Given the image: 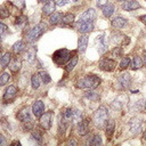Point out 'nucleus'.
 Listing matches in <instances>:
<instances>
[{
	"mask_svg": "<svg viewBox=\"0 0 146 146\" xmlns=\"http://www.w3.org/2000/svg\"><path fill=\"white\" fill-rule=\"evenodd\" d=\"M62 18H63V14H60V13H52L50 18H49V21H50L51 24H58L62 21Z\"/></svg>",
	"mask_w": 146,
	"mask_h": 146,
	"instance_id": "nucleus-24",
	"label": "nucleus"
},
{
	"mask_svg": "<svg viewBox=\"0 0 146 146\" xmlns=\"http://www.w3.org/2000/svg\"><path fill=\"white\" fill-rule=\"evenodd\" d=\"M107 3V0H97V6L98 7H103Z\"/></svg>",
	"mask_w": 146,
	"mask_h": 146,
	"instance_id": "nucleus-43",
	"label": "nucleus"
},
{
	"mask_svg": "<svg viewBox=\"0 0 146 146\" xmlns=\"http://www.w3.org/2000/svg\"><path fill=\"white\" fill-rule=\"evenodd\" d=\"M117 1H123V0H117Z\"/></svg>",
	"mask_w": 146,
	"mask_h": 146,
	"instance_id": "nucleus-53",
	"label": "nucleus"
},
{
	"mask_svg": "<svg viewBox=\"0 0 146 146\" xmlns=\"http://www.w3.org/2000/svg\"><path fill=\"white\" fill-rule=\"evenodd\" d=\"M10 60H11V55H10L9 52H6V54L1 57V59H0L1 67H6V66H8L9 63H10Z\"/></svg>",
	"mask_w": 146,
	"mask_h": 146,
	"instance_id": "nucleus-25",
	"label": "nucleus"
},
{
	"mask_svg": "<svg viewBox=\"0 0 146 146\" xmlns=\"http://www.w3.org/2000/svg\"><path fill=\"white\" fill-rule=\"evenodd\" d=\"M88 35H81L79 38V41H78V50L80 52H84L86 51V48L88 46Z\"/></svg>",
	"mask_w": 146,
	"mask_h": 146,
	"instance_id": "nucleus-17",
	"label": "nucleus"
},
{
	"mask_svg": "<svg viewBox=\"0 0 146 146\" xmlns=\"http://www.w3.org/2000/svg\"><path fill=\"white\" fill-rule=\"evenodd\" d=\"M74 1H76V0H74Z\"/></svg>",
	"mask_w": 146,
	"mask_h": 146,
	"instance_id": "nucleus-54",
	"label": "nucleus"
},
{
	"mask_svg": "<svg viewBox=\"0 0 146 146\" xmlns=\"http://www.w3.org/2000/svg\"><path fill=\"white\" fill-rule=\"evenodd\" d=\"M32 112H33V114L36 117H40L43 114V112H44V105H43V103L41 100L34 102V104L32 106Z\"/></svg>",
	"mask_w": 146,
	"mask_h": 146,
	"instance_id": "nucleus-10",
	"label": "nucleus"
},
{
	"mask_svg": "<svg viewBox=\"0 0 146 146\" xmlns=\"http://www.w3.org/2000/svg\"><path fill=\"white\" fill-rule=\"evenodd\" d=\"M103 14H104V16L105 17H111L112 15H113V13H114V5L113 3H106L105 6H103Z\"/></svg>",
	"mask_w": 146,
	"mask_h": 146,
	"instance_id": "nucleus-20",
	"label": "nucleus"
},
{
	"mask_svg": "<svg viewBox=\"0 0 146 146\" xmlns=\"http://www.w3.org/2000/svg\"><path fill=\"white\" fill-rule=\"evenodd\" d=\"M88 144H89V145H95V146L100 145V144H102V138H100V136H99V135H95V136H92L91 138H89Z\"/></svg>",
	"mask_w": 146,
	"mask_h": 146,
	"instance_id": "nucleus-29",
	"label": "nucleus"
},
{
	"mask_svg": "<svg viewBox=\"0 0 146 146\" xmlns=\"http://www.w3.org/2000/svg\"><path fill=\"white\" fill-rule=\"evenodd\" d=\"M9 73H7V72H3L1 75H0V87H2V86H5L8 81H9Z\"/></svg>",
	"mask_w": 146,
	"mask_h": 146,
	"instance_id": "nucleus-34",
	"label": "nucleus"
},
{
	"mask_svg": "<svg viewBox=\"0 0 146 146\" xmlns=\"http://www.w3.org/2000/svg\"><path fill=\"white\" fill-rule=\"evenodd\" d=\"M75 27L79 32L81 33H88V32H91L92 29H94V24L92 22H86V21H79L76 24H75Z\"/></svg>",
	"mask_w": 146,
	"mask_h": 146,
	"instance_id": "nucleus-5",
	"label": "nucleus"
},
{
	"mask_svg": "<svg viewBox=\"0 0 146 146\" xmlns=\"http://www.w3.org/2000/svg\"><path fill=\"white\" fill-rule=\"evenodd\" d=\"M86 97L88 98V99H90V100H94V102H96V100H98L99 99V95L98 94H96L95 91H90V92H88L87 95H86Z\"/></svg>",
	"mask_w": 146,
	"mask_h": 146,
	"instance_id": "nucleus-37",
	"label": "nucleus"
},
{
	"mask_svg": "<svg viewBox=\"0 0 146 146\" xmlns=\"http://www.w3.org/2000/svg\"><path fill=\"white\" fill-rule=\"evenodd\" d=\"M100 79L97 75H86L82 79H80L76 83L78 88H89V89H94L96 87L99 86Z\"/></svg>",
	"mask_w": 146,
	"mask_h": 146,
	"instance_id": "nucleus-2",
	"label": "nucleus"
},
{
	"mask_svg": "<svg viewBox=\"0 0 146 146\" xmlns=\"http://www.w3.org/2000/svg\"><path fill=\"white\" fill-rule=\"evenodd\" d=\"M48 1H49V0H39V2H44V3L48 2Z\"/></svg>",
	"mask_w": 146,
	"mask_h": 146,
	"instance_id": "nucleus-49",
	"label": "nucleus"
},
{
	"mask_svg": "<svg viewBox=\"0 0 146 146\" xmlns=\"http://www.w3.org/2000/svg\"><path fill=\"white\" fill-rule=\"evenodd\" d=\"M117 84H119L120 89H127L130 86V75L128 73L121 75L117 80Z\"/></svg>",
	"mask_w": 146,
	"mask_h": 146,
	"instance_id": "nucleus-13",
	"label": "nucleus"
},
{
	"mask_svg": "<svg viewBox=\"0 0 146 146\" xmlns=\"http://www.w3.org/2000/svg\"><path fill=\"white\" fill-rule=\"evenodd\" d=\"M144 110L146 111V103H145V105H144Z\"/></svg>",
	"mask_w": 146,
	"mask_h": 146,
	"instance_id": "nucleus-52",
	"label": "nucleus"
},
{
	"mask_svg": "<svg viewBox=\"0 0 146 146\" xmlns=\"http://www.w3.org/2000/svg\"><path fill=\"white\" fill-rule=\"evenodd\" d=\"M139 130H140V121L139 120H132L130 122V131H131V133L136 135V133L139 132Z\"/></svg>",
	"mask_w": 146,
	"mask_h": 146,
	"instance_id": "nucleus-22",
	"label": "nucleus"
},
{
	"mask_svg": "<svg viewBox=\"0 0 146 146\" xmlns=\"http://www.w3.org/2000/svg\"><path fill=\"white\" fill-rule=\"evenodd\" d=\"M129 64H130V58L129 57H123L122 59H121V62H120V70H124V68H127L128 66H129Z\"/></svg>",
	"mask_w": 146,
	"mask_h": 146,
	"instance_id": "nucleus-35",
	"label": "nucleus"
},
{
	"mask_svg": "<svg viewBox=\"0 0 146 146\" xmlns=\"http://www.w3.org/2000/svg\"><path fill=\"white\" fill-rule=\"evenodd\" d=\"M40 81H41V78L39 74H33L32 78H31V83H32V87L33 89H38L40 87Z\"/></svg>",
	"mask_w": 146,
	"mask_h": 146,
	"instance_id": "nucleus-28",
	"label": "nucleus"
},
{
	"mask_svg": "<svg viewBox=\"0 0 146 146\" xmlns=\"http://www.w3.org/2000/svg\"><path fill=\"white\" fill-rule=\"evenodd\" d=\"M76 63H78V56H74V57H72V58L68 60V63L66 64V66H65V70H66L67 72L72 71V70L74 68V66L76 65Z\"/></svg>",
	"mask_w": 146,
	"mask_h": 146,
	"instance_id": "nucleus-27",
	"label": "nucleus"
},
{
	"mask_svg": "<svg viewBox=\"0 0 146 146\" xmlns=\"http://www.w3.org/2000/svg\"><path fill=\"white\" fill-rule=\"evenodd\" d=\"M32 137L38 141V143H41L42 141V132L39 130V129H33L32 130Z\"/></svg>",
	"mask_w": 146,
	"mask_h": 146,
	"instance_id": "nucleus-33",
	"label": "nucleus"
},
{
	"mask_svg": "<svg viewBox=\"0 0 146 146\" xmlns=\"http://www.w3.org/2000/svg\"><path fill=\"white\" fill-rule=\"evenodd\" d=\"M144 139H146V132L144 133Z\"/></svg>",
	"mask_w": 146,
	"mask_h": 146,
	"instance_id": "nucleus-51",
	"label": "nucleus"
},
{
	"mask_svg": "<svg viewBox=\"0 0 146 146\" xmlns=\"http://www.w3.org/2000/svg\"><path fill=\"white\" fill-rule=\"evenodd\" d=\"M122 8L124 10H128V11H131V10H136L138 8H140V5L138 1L136 0H128L125 1L123 5H122Z\"/></svg>",
	"mask_w": 146,
	"mask_h": 146,
	"instance_id": "nucleus-15",
	"label": "nucleus"
},
{
	"mask_svg": "<svg viewBox=\"0 0 146 146\" xmlns=\"http://www.w3.org/2000/svg\"><path fill=\"white\" fill-rule=\"evenodd\" d=\"M6 31H7V26L3 23H0V38L6 33Z\"/></svg>",
	"mask_w": 146,
	"mask_h": 146,
	"instance_id": "nucleus-42",
	"label": "nucleus"
},
{
	"mask_svg": "<svg viewBox=\"0 0 146 146\" xmlns=\"http://www.w3.org/2000/svg\"><path fill=\"white\" fill-rule=\"evenodd\" d=\"M39 75H40V78H41V80H42V82H43L44 84H47V83H49V82L51 81L50 75H49L46 71H41V72H39Z\"/></svg>",
	"mask_w": 146,
	"mask_h": 146,
	"instance_id": "nucleus-32",
	"label": "nucleus"
},
{
	"mask_svg": "<svg viewBox=\"0 0 146 146\" xmlns=\"http://www.w3.org/2000/svg\"><path fill=\"white\" fill-rule=\"evenodd\" d=\"M143 65H144V62L141 60V58L138 57V56H135L133 59H132V63H131V68H132V70H138V68H140Z\"/></svg>",
	"mask_w": 146,
	"mask_h": 146,
	"instance_id": "nucleus-23",
	"label": "nucleus"
},
{
	"mask_svg": "<svg viewBox=\"0 0 146 146\" xmlns=\"http://www.w3.org/2000/svg\"><path fill=\"white\" fill-rule=\"evenodd\" d=\"M26 22H27V19H26V16H19V17H17V19H16L15 24H16V25H21V26H24V25L26 24Z\"/></svg>",
	"mask_w": 146,
	"mask_h": 146,
	"instance_id": "nucleus-38",
	"label": "nucleus"
},
{
	"mask_svg": "<svg viewBox=\"0 0 146 146\" xmlns=\"http://www.w3.org/2000/svg\"><path fill=\"white\" fill-rule=\"evenodd\" d=\"M111 52H112V55H113L114 57H119V56H121V55H122V52H123V51H122V49H121V48L115 47Z\"/></svg>",
	"mask_w": 146,
	"mask_h": 146,
	"instance_id": "nucleus-40",
	"label": "nucleus"
},
{
	"mask_svg": "<svg viewBox=\"0 0 146 146\" xmlns=\"http://www.w3.org/2000/svg\"><path fill=\"white\" fill-rule=\"evenodd\" d=\"M140 19H141L144 23H146V15H145V16H141V17H140Z\"/></svg>",
	"mask_w": 146,
	"mask_h": 146,
	"instance_id": "nucleus-48",
	"label": "nucleus"
},
{
	"mask_svg": "<svg viewBox=\"0 0 146 146\" xmlns=\"http://www.w3.org/2000/svg\"><path fill=\"white\" fill-rule=\"evenodd\" d=\"M127 24H128V21L124 17H121V16H117L112 21V26L115 27V29H123Z\"/></svg>",
	"mask_w": 146,
	"mask_h": 146,
	"instance_id": "nucleus-16",
	"label": "nucleus"
},
{
	"mask_svg": "<svg viewBox=\"0 0 146 146\" xmlns=\"http://www.w3.org/2000/svg\"><path fill=\"white\" fill-rule=\"evenodd\" d=\"M73 21H74V15L71 14V13L65 14V15L63 16V18H62V22H63L64 24H71V23H73Z\"/></svg>",
	"mask_w": 146,
	"mask_h": 146,
	"instance_id": "nucleus-31",
	"label": "nucleus"
},
{
	"mask_svg": "<svg viewBox=\"0 0 146 146\" xmlns=\"http://www.w3.org/2000/svg\"><path fill=\"white\" fill-rule=\"evenodd\" d=\"M9 70L11 71V72H17L19 68H21V59H18V58H15V59H13V60H10V63H9Z\"/></svg>",
	"mask_w": 146,
	"mask_h": 146,
	"instance_id": "nucleus-21",
	"label": "nucleus"
},
{
	"mask_svg": "<svg viewBox=\"0 0 146 146\" xmlns=\"http://www.w3.org/2000/svg\"><path fill=\"white\" fill-rule=\"evenodd\" d=\"M9 14V9H7L5 6H0V18H7Z\"/></svg>",
	"mask_w": 146,
	"mask_h": 146,
	"instance_id": "nucleus-36",
	"label": "nucleus"
},
{
	"mask_svg": "<svg viewBox=\"0 0 146 146\" xmlns=\"http://www.w3.org/2000/svg\"><path fill=\"white\" fill-rule=\"evenodd\" d=\"M5 144H6V139H5V137L2 135H0V146L1 145H5Z\"/></svg>",
	"mask_w": 146,
	"mask_h": 146,
	"instance_id": "nucleus-45",
	"label": "nucleus"
},
{
	"mask_svg": "<svg viewBox=\"0 0 146 146\" xmlns=\"http://www.w3.org/2000/svg\"><path fill=\"white\" fill-rule=\"evenodd\" d=\"M42 11L46 15L52 14L55 11V1L54 0H49L48 2H46L44 6H43V8H42Z\"/></svg>",
	"mask_w": 146,
	"mask_h": 146,
	"instance_id": "nucleus-18",
	"label": "nucleus"
},
{
	"mask_svg": "<svg viewBox=\"0 0 146 146\" xmlns=\"http://www.w3.org/2000/svg\"><path fill=\"white\" fill-rule=\"evenodd\" d=\"M0 59H1V57H0Z\"/></svg>",
	"mask_w": 146,
	"mask_h": 146,
	"instance_id": "nucleus-55",
	"label": "nucleus"
},
{
	"mask_svg": "<svg viewBox=\"0 0 146 146\" xmlns=\"http://www.w3.org/2000/svg\"><path fill=\"white\" fill-rule=\"evenodd\" d=\"M46 29H47L46 23H39L38 25L33 26V27L27 32V34H26V36H25L26 41H27V42H34L36 39H39V38L43 34V32L46 31Z\"/></svg>",
	"mask_w": 146,
	"mask_h": 146,
	"instance_id": "nucleus-3",
	"label": "nucleus"
},
{
	"mask_svg": "<svg viewBox=\"0 0 146 146\" xmlns=\"http://www.w3.org/2000/svg\"><path fill=\"white\" fill-rule=\"evenodd\" d=\"M16 95H17V88L15 86H9L3 94V100L10 102L11 99H14L16 97Z\"/></svg>",
	"mask_w": 146,
	"mask_h": 146,
	"instance_id": "nucleus-8",
	"label": "nucleus"
},
{
	"mask_svg": "<svg viewBox=\"0 0 146 146\" xmlns=\"http://www.w3.org/2000/svg\"><path fill=\"white\" fill-rule=\"evenodd\" d=\"M97 44H98V50L99 52H105V50L107 49V41H106V38H105V34L102 33L98 35L97 38Z\"/></svg>",
	"mask_w": 146,
	"mask_h": 146,
	"instance_id": "nucleus-14",
	"label": "nucleus"
},
{
	"mask_svg": "<svg viewBox=\"0 0 146 146\" xmlns=\"http://www.w3.org/2000/svg\"><path fill=\"white\" fill-rule=\"evenodd\" d=\"M11 145H18V146H19V145H21V143H19L18 140H14V141L11 143Z\"/></svg>",
	"mask_w": 146,
	"mask_h": 146,
	"instance_id": "nucleus-46",
	"label": "nucleus"
},
{
	"mask_svg": "<svg viewBox=\"0 0 146 146\" xmlns=\"http://www.w3.org/2000/svg\"><path fill=\"white\" fill-rule=\"evenodd\" d=\"M14 5H15L16 7H18V9H24V7H25V1H24V0H16V1L14 2Z\"/></svg>",
	"mask_w": 146,
	"mask_h": 146,
	"instance_id": "nucleus-41",
	"label": "nucleus"
},
{
	"mask_svg": "<svg viewBox=\"0 0 146 146\" xmlns=\"http://www.w3.org/2000/svg\"><path fill=\"white\" fill-rule=\"evenodd\" d=\"M88 125H89V121H88V120H81V121H79V123H78V125H76L78 133H79L80 136L87 135L88 131H89Z\"/></svg>",
	"mask_w": 146,
	"mask_h": 146,
	"instance_id": "nucleus-11",
	"label": "nucleus"
},
{
	"mask_svg": "<svg viewBox=\"0 0 146 146\" xmlns=\"http://www.w3.org/2000/svg\"><path fill=\"white\" fill-rule=\"evenodd\" d=\"M17 119H18L21 122L31 121V108L25 107V108L21 110V111L17 113Z\"/></svg>",
	"mask_w": 146,
	"mask_h": 146,
	"instance_id": "nucleus-9",
	"label": "nucleus"
},
{
	"mask_svg": "<svg viewBox=\"0 0 146 146\" xmlns=\"http://www.w3.org/2000/svg\"><path fill=\"white\" fill-rule=\"evenodd\" d=\"M68 2V0H57L56 1V5H58V6H64V5H66Z\"/></svg>",
	"mask_w": 146,
	"mask_h": 146,
	"instance_id": "nucleus-44",
	"label": "nucleus"
},
{
	"mask_svg": "<svg viewBox=\"0 0 146 146\" xmlns=\"http://www.w3.org/2000/svg\"><path fill=\"white\" fill-rule=\"evenodd\" d=\"M113 35H114V36L112 38V40H113V42H114L115 44H117V43H120V42H121V40L125 38L124 35H121V34H113Z\"/></svg>",
	"mask_w": 146,
	"mask_h": 146,
	"instance_id": "nucleus-39",
	"label": "nucleus"
},
{
	"mask_svg": "<svg viewBox=\"0 0 146 146\" xmlns=\"http://www.w3.org/2000/svg\"><path fill=\"white\" fill-rule=\"evenodd\" d=\"M95 18H96V11H95V9L89 8V9H87V10H86L81 16H80V19H79V21L92 22Z\"/></svg>",
	"mask_w": 146,
	"mask_h": 146,
	"instance_id": "nucleus-12",
	"label": "nucleus"
},
{
	"mask_svg": "<svg viewBox=\"0 0 146 146\" xmlns=\"http://www.w3.org/2000/svg\"><path fill=\"white\" fill-rule=\"evenodd\" d=\"M51 115H52V112H47L40 116V125L44 130H48L51 127Z\"/></svg>",
	"mask_w": 146,
	"mask_h": 146,
	"instance_id": "nucleus-7",
	"label": "nucleus"
},
{
	"mask_svg": "<svg viewBox=\"0 0 146 146\" xmlns=\"http://www.w3.org/2000/svg\"><path fill=\"white\" fill-rule=\"evenodd\" d=\"M115 65H116V63L111 58H103L99 62V68L102 71H106V72L113 71L115 68Z\"/></svg>",
	"mask_w": 146,
	"mask_h": 146,
	"instance_id": "nucleus-6",
	"label": "nucleus"
},
{
	"mask_svg": "<svg viewBox=\"0 0 146 146\" xmlns=\"http://www.w3.org/2000/svg\"><path fill=\"white\" fill-rule=\"evenodd\" d=\"M108 119V112L106 110L105 106H100L94 114V124L96 128L100 129V128H104L105 124L107 123V120Z\"/></svg>",
	"mask_w": 146,
	"mask_h": 146,
	"instance_id": "nucleus-1",
	"label": "nucleus"
},
{
	"mask_svg": "<svg viewBox=\"0 0 146 146\" xmlns=\"http://www.w3.org/2000/svg\"><path fill=\"white\" fill-rule=\"evenodd\" d=\"M114 128H115V123H114V121L113 120H110V121H107V123H106V130H105V132H106V137H107V139L110 140L111 138H112V136H113V132H114Z\"/></svg>",
	"mask_w": 146,
	"mask_h": 146,
	"instance_id": "nucleus-19",
	"label": "nucleus"
},
{
	"mask_svg": "<svg viewBox=\"0 0 146 146\" xmlns=\"http://www.w3.org/2000/svg\"><path fill=\"white\" fill-rule=\"evenodd\" d=\"M144 64H146V55H145V57H144Z\"/></svg>",
	"mask_w": 146,
	"mask_h": 146,
	"instance_id": "nucleus-50",
	"label": "nucleus"
},
{
	"mask_svg": "<svg viewBox=\"0 0 146 146\" xmlns=\"http://www.w3.org/2000/svg\"><path fill=\"white\" fill-rule=\"evenodd\" d=\"M24 49H25V43H24V41H17V42L13 46V51H14L15 54L21 52V51H23Z\"/></svg>",
	"mask_w": 146,
	"mask_h": 146,
	"instance_id": "nucleus-26",
	"label": "nucleus"
},
{
	"mask_svg": "<svg viewBox=\"0 0 146 146\" xmlns=\"http://www.w3.org/2000/svg\"><path fill=\"white\" fill-rule=\"evenodd\" d=\"M73 52H75V51H70L67 49H58L54 52L52 59L57 65H64L67 63V60L70 59V57Z\"/></svg>",
	"mask_w": 146,
	"mask_h": 146,
	"instance_id": "nucleus-4",
	"label": "nucleus"
},
{
	"mask_svg": "<svg viewBox=\"0 0 146 146\" xmlns=\"http://www.w3.org/2000/svg\"><path fill=\"white\" fill-rule=\"evenodd\" d=\"M68 144H70V145H72V144H73V145H75V144H76V141H75L74 139H71V140L68 141Z\"/></svg>",
	"mask_w": 146,
	"mask_h": 146,
	"instance_id": "nucleus-47",
	"label": "nucleus"
},
{
	"mask_svg": "<svg viewBox=\"0 0 146 146\" xmlns=\"http://www.w3.org/2000/svg\"><path fill=\"white\" fill-rule=\"evenodd\" d=\"M35 55H36L35 48H30V49L27 50V54H26V59H27V62L32 63V62L35 59Z\"/></svg>",
	"mask_w": 146,
	"mask_h": 146,
	"instance_id": "nucleus-30",
	"label": "nucleus"
}]
</instances>
